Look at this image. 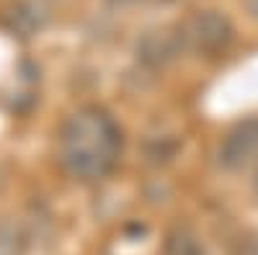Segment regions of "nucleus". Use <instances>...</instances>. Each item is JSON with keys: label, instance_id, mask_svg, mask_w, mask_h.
I'll return each mask as SVG.
<instances>
[{"label": "nucleus", "instance_id": "obj_1", "mask_svg": "<svg viewBox=\"0 0 258 255\" xmlns=\"http://www.w3.org/2000/svg\"><path fill=\"white\" fill-rule=\"evenodd\" d=\"M124 134L101 106H83L59 129V162L78 181H103L116 167Z\"/></svg>", "mask_w": 258, "mask_h": 255}, {"label": "nucleus", "instance_id": "obj_2", "mask_svg": "<svg viewBox=\"0 0 258 255\" xmlns=\"http://www.w3.org/2000/svg\"><path fill=\"white\" fill-rule=\"evenodd\" d=\"M258 152V116L235 124L225 142L220 144V162L227 170L243 167Z\"/></svg>", "mask_w": 258, "mask_h": 255}, {"label": "nucleus", "instance_id": "obj_3", "mask_svg": "<svg viewBox=\"0 0 258 255\" xmlns=\"http://www.w3.org/2000/svg\"><path fill=\"white\" fill-rule=\"evenodd\" d=\"M186 36L191 39L194 49L214 54V52H220L230 44L232 26H230V21L220 13H204V16H197L191 21Z\"/></svg>", "mask_w": 258, "mask_h": 255}, {"label": "nucleus", "instance_id": "obj_4", "mask_svg": "<svg viewBox=\"0 0 258 255\" xmlns=\"http://www.w3.org/2000/svg\"><path fill=\"white\" fill-rule=\"evenodd\" d=\"M47 21V13L41 11L36 3H18L6 13V26L18 34V36H31L36 34Z\"/></svg>", "mask_w": 258, "mask_h": 255}, {"label": "nucleus", "instance_id": "obj_5", "mask_svg": "<svg viewBox=\"0 0 258 255\" xmlns=\"http://www.w3.org/2000/svg\"><path fill=\"white\" fill-rule=\"evenodd\" d=\"M165 255H207L199 240L191 235L188 229H176L168 235L165 242Z\"/></svg>", "mask_w": 258, "mask_h": 255}, {"label": "nucleus", "instance_id": "obj_6", "mask_svg": "<svg viewBox=\"0 0 258 255\" xmlns=\"http://www.w3.org/2000/svg\"><path fill=\"white\" fill-rule=\"evenodd\" d=\"M26 240L13 222H0V255H24Z\"/></svg>", "mask_w": 258, "mask_h": 255}, {"label": "nucleus", "instance_id": "obj_7", "mask_svg": "<svg viewBox=\"0 0 258 255\" xmlns=\"http://www.w3.org/2000/svg\"><path fill=\"white\" fill-rule=\"evenodd\" d=\"M250 6H253V13L258 16V0H253V3H250Z\"/></svg>", "mask_w": 258, "mask_h": 255}, {"label": "nucleus", "instance_id": "obj_8", "mask_svg": "<svg viewBox=\"0 0 258 255\" xmlns=\"http://www.w3.org/2000/svg\"><path fill=\"white\" fill-rule=\"evenodd\" d=\"M255 194H258V170H255Z\"/></svg>", "mask_w": 258, "mask_h": 255}, {"label": "nucleus", "instance_id": "obj_9", "mask_svg": "<svg viewBox=\"0 0 258 255\" xmlns=\"http://www.w3.org/2000/svg\"><path fill=\"white\" fill-rule=\"evenodd\" d=\"M121 3H126V0H121Z\"/></svg>", "mask_w": 258, "mask_h": 255}]
</instances>
